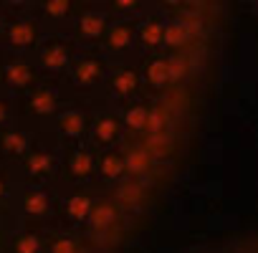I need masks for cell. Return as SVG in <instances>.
I'll list each match as a JSON object with an SVG mask.
<instances>
[{"mask_svg": "<svg viewBox=\"0 0 258 253\" xmlns=\"http://www.w3.org/2000/svg\"><path fill=\"white\" fill-rule=\"evenodd\" d=\"M11 121V101L0 94V130H6Z\"/></svg>", "mask_w": 258, "mask_h": 253, "instance_id": "9", "label": "cell"}, {"mask_svg": "<svg viewBox=\"0 0 258 253\" xmlns=\"http://www.w3.org/2000/svg\"><path fill=\"white\" fill-rule=\"evenodd\" d=\"M69 210H71V215H74V218H81V215L86 213V200H71Z\"/></svg>", "mask_w": 258, "mask_h": 253, "instance_id": "10", "label": "cell"}, {"mask_svg": "<svg viewBox=\"0 0 258 253\" xmlns=\"http://www.w3.org/2000/svg\"><path fill=\"white\" fill-rule=\"evenodd\" d=\"M79 126H81V119H79L76 114H63V116H61V130H63V132L74 135V132H79Z\"/></svg>", "mask_w": 258, "mask_h": 253, "instance_id": "8", "label": "cell"}, {"mask_svg": "<svg viewBox=\"0 0 258 253\" xmlns=\"http://www.w3.org/2000/svg\"><path fill=\"white\" fill-rule=\"evenodd\" d=\"M13 253H41L38 235L33 233H21L13 238Z\"/></svg>", "mask_w": 258, "mask_h": 253, "instance_id": "6", "label": "cell"}, {"mask_svg": "<svg viewBox=\"0 0 258 253\" xmlns=\"http://www.w3.org/2000/svg\"><path fill=\"white\" fill-rule=\"evenodd\" d=\"M3 43L16 53V51H26L36 43V26L23 21V18H13L8 21L6 26V36H3Z\"/></svg>", "mask_w": 258, "mask_h": 253, "instance_id": "2", "label": "cell"}, {"mask_svg": "<svg viewBox=\"0 0 258 253\" xmlns=\"http://www.w3.org/2000/svg\"><path fill=\"white\" fill-rule=\"evenodd\" d=\"M46 208H48V198H46V193H41V190H31V193L23 195V210H26V213H31V215H43Z\"/></svg>", "mask_w": 258, "mask_h": 253, "instance_id": "5", "label": "cell"}, {"mask_svg": "<svg viewBox=\"0 0 258 253\" xmlns=\"http://www.w3.org/2000/svg\"><path fill=\"white\" fill-rule=\"evenodd\" d=\"M71 167H74V172H86V170H89V160H86V155H79V157L71 162Z\"/></svg>", "mask_w": 258, "mask_h": 253, "instance_id": "11", "label": "cell"}, {"mask_svg": "<svg viewBox=\"0 0 258 253\" xmlns=\"http://www.w3.org/2000/svg\"><path fill=\"white\" fill-rule=\"evenodd\" d=\"M74 248H71V243L69 240H58V243H53V248H51V253H71Z\"/></svg>", "mask_w": 258, "mask_h": 253, "instance_id": "12", "label": "cell"}, {"mask_svg": "<svg viewBox=\"0 0 258 253\" xmlns=\"http://www.w3.org/2000/svg\"><path fill=\"white\" fill-rule=\"evenodd\" d=\"M8 198V180H6V175L0 172V203H3Z\"/></svg>", "mask_w": 258, "mask_h": 253, "instance_id": "13", "label": "cell"}, {"mask_svg": "<svg viewBox=\"0 0 258 253\" xmlns=\"http://www.w3.org/2000/svg\"><path fill=\"white\" fill-rule=\"evenodd\" d=\"M28 135L23 130H13V126H6L0 130V160L6 157H26L28 155Z\"/></svg>", "mask_w": 258, "mask_h": 253, "instance_id": "3", "label": "cell"}, {"mask_svg": "<svg viewBox=\"0 0 258 253\" xmlns=\"http://www.w3.org/2000/svg\"><path fill=\"white\" fill-rule=\"evenodd\" d=\"M96 223H106L109 220V210L106 208H101V210H96V218H94Z\"/></svg>", "mask_w": 258, "mask_h": 253, "instance_id": "14", "label": "cell"}, {"mask_svg": "<svg viewBox=\"0 0 258 253\" xmlns=\"http://www.w3.org/2000/svg\"><path fill=\"white\" fill-rule=\"evenodd\" d=\"M28 109H31L36 116H48V114H53V109H56V99H53L51 91L38 89V91H33V94L28 96Z\"/></svg>", "mask_w": 258, "mask_h": 253, "instance_id": "4", "label": "cell"}, {"mask_svg": "<svg viewBox=\"0 0 258 253\" xmlns=\"http://www.w3.org/2000/svg\"><path fill=\"white\" fill-rule=\"evenodd\" d=\"M33 79H36V71L18 53L0 56V86H6L11 91H23L33 84Z\"/></svg>", "mask_w": 258, "mask_h": 253, "instance_id": "1", "label": "cell"}, {"mask_svg": "<svg viewBox=\"0 0 258 253\" xmlns=\"http://www.w3.org/2000/svg\"><path fill=\"white\" fill-rule=\"evenodd\" d=\"M137 121H142V111H135L132 114V124H137Z\"/></svg>", "mask_w": 258, "mask_h": 253, "instance_id": "16", "label": "cell"}, {"mask_svg": "<svg viewBox=\"0 0 258 253\" xmlns=\"http://www.w3.org/2000/svg\"><path fill=\"white\" fill-rule=\"evenodd\" d=\"M26 160V170L31 172V175H43V172H48V167H51V157L48 155H26L23 157Z\"/></svg>", "mask_w": 258, "mask_h": 253, "instance_id": "7", "label": "cell"}, {"mask_svg": "<svg viewBox=\"0 0 258 253\" xmlns=\"http://www.w3.org/2000/svg\"><path fill=\"white\" fill-rule=\"evenodd\" d=\"M6 26H8V21H6V16H3V13H0V38L6 36Z\"/></svg>", "mask_w": 258, "mask_h": 253, "instance_id": "15", "label": "cell"}]
</instances>
